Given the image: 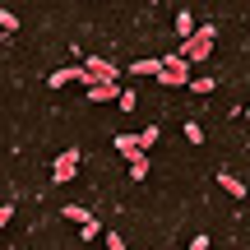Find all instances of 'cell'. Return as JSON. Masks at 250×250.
Wrapping results in <instances>:
<instances>
[{
    "label": "cell",
    "mask_w": 250,
    "mask_h": 250,
    "mask_svg": "<svg viewBox=\"0 0 250 250\" xmlns=\"http://www.w3.org/2000/svg\"><path fill=\"white\" fill-rule=\"evenodd\" d=\"M125 70H130L134 79H158V74H162V61H134V65H125Z\"/></svg>",
    "instance_id": "cell-6"
},
{
    "label": "cell",
    "mask_w": 250,
    "mask_h": 250,
    "mask_svg": "<svg viewBox=\"0 0 250 250\" xmlns=\"http://www.w3.org/2000/svg\"><path fill=\"white\" fill-rule=\"evenodd\" d=\"M121 83H93V88H83V102H121Z\"/></svg>",
    "instance_id": "cell-5"
},
{
    "label": "cell",
    "mask_w": 250,
    "mask_h": 250,
    "mask_svg": "<svg viewBox=\"0 0 250 250\" xmlns=\"http://www.w3.org/2000/svg\"><path fill=\"white\" fill-rule=\"evenodd\" d=\"M181 56H186L190 65H204L208 56H213V42H204V37H190V42H181Z\"/></svg>",
    "instance_id": "cell-4"
},
{
    "label": "cell",
    "mask_w": 250,
    "mask_h": 250,
    "mask_svg": "<svg viewBox=\"0 0 250 250\" xmlns=\"http://www.w3.org/2000/svg\"><path fill=\"white\" fill-rule=\"evenodd\" d=\"M134 107H139V98H134V93L125 88V93H121V111H134Z\"/></svg>",
    "instance_id": "cell-17"
},
{
    "label": "cell",
    "mask_w": 250,
    "mask_h": 250,
    "mask_svg": "<svg viewBox=\"0 0 250 250\" xmlns=\"http://www.w3.org/2000/svg\"><path fill=\"white\" fill-rule=\"evenodd\" d=\"M107 250H125V241H121L116 232H107Z\"/></svg>",
    "instance_id": "cell-18"
},
{
    "label": "cell",
    "mask_w": 250,
    "mask_h": 250,
    "mask_svg": "<svg viewBox=\"0 0 250 250\" xmlns=\"http://www.w3.org/2000/svg\"><path fill=\"white\" fill-rule=\"evenodd\" d=\"M0 28H5V33H14V28H19V19H14V9H0Z\"/></svg>",
    "instance_id": "cell-14"
},
{
    "label": "cell",
    "mask_w": 250,
    "mask_h": 250,
    "mask_svg": "<svg viewBox=\"0 0 250 250\" xmlns=\"http://www.w3.org/2000/svg\"><path fill=\"white\" fill-rule=\"evenodd\" d=\"M116 148L125 158H134V153H139V134H116Z\"/></svg>",
    "instance_id": "cell-11"
},
{
    "label": "cell",
    "mask_w": 250,
    "mask_h": 250,
    "mask_svg": "<svg viewBox=\"0 0 250 250\" xmlns=\"http://www.w3.org/2000/svg\"><path fill=\"white\" fill-rule=\"evenodd\" d=\"M98 232H102V223H98V218H93V223H83V227H79V236H83V241H93V236H98Z\"/></svg>",
    "instance_id": "cell-15"
},
{
    "label": "cell",
    "mask_w": 250,
    "mask_h": 250,
    "mask_svg": "<svg viewBox=\"0 0 250 250\" xmlns=\"http://www.w3.org/2000/svg\"><path fill=\"white\" fill-rule=\"evenodd\" d=\"M65 223H74V227H83V223H93V213L83 204H65Z\"/></svg>",
    "instance_id": "cell-9"
},
{
    "label": "cell",
    "mask_w": 250,
    "mask_h": 250,
    "mask_svg": "<svg viewBox=\"0 0 250 250\" xmlns=\"http://www.w3.org/2000/svg\"><path fill=\"white\" fill-rule=\"evenodd\" d=\"M190 93H213V79H208V74H195V79H190Z\"/></svg>",
    "instance_id": "cell-13"
},
{
    "label": "cell",
    "mask_w": 250,
    "mask_h": 250,
    "mask_svg": "<svg viewBox=\"0 0 250 250\" xmlns=\"http://www.w3.org/2000/svg\"><path fill=\"white\" fill-rule=\"evenodd\" d=\"M83 65H88L93 83H121V70H116V65H111V61H102V56H88V61H83Z\"/></svg>",
    "instance_id": "cell-3"
},
{
    "label": "cell",
    "mask_w": 250,
    "mask_h": 250,
    "mask_svg": "<svg viewBox=\"0 0 250 250\" xmlns=\"http://www.w3.org/2000/svg\"><path fill=\"white\" fill-rule=\"evenodd\" d=\"M218 186H223V190H227L232 199H246V195H250V190H246V181H241V176H227V171L218 176Z\"/></svg>",
    "instance_id": "cell-7"
},
{
    "label": "cell",
    "mask_w": 250,
    "mask_h": 250,
    "mask_svg": "<svg viewBox=\"0 0 250 250\" xmlns=\"http://www.w3.org/2000/svg\"><path fill=\"white\" fill-rule=\"evenodd\" d=\"M186 139H190V144H204V130H199L195 121H186Z\"/></svg>",
    "instance_id": "cell-16"
},
{
    "label": "cell",
    "mask_w": 250,
    "mask_h": 250,
    "mask_svg": "<svg viewBox=\"0 0 250 250\" xmlns=\"http://www.w3.org/2000/svg\"><path fill=\"white\" fill-rule=\"evenodd\" d=\"M74 176H79V148H65L61 158L51 162V181H61V186H70Z\"/></svg>",
    "instance_id": "cell-2"
},
{
    "label": "cell",
    "mask_w": 250,
    "mask_h": 250,
    "mask_svg": "<svg viewBox=\"0 0 250 250\" xmlns=\"http://www.w3.org/2000/svg\"><path fill=\"white\" fill-rule=\"evenodd\" d=\"M246 121H250V107H246Z\"/></svg>",
    "instance_id": "cell-20"
},
{
    "label": "cell",
    "mask_w": 250,
    "mask_h": 250,
    "mask_svg": "<svg viewBox=\"0 0 250 250\" xmlns=\"http://www.w3.org/2000/svg\"><path fill=\"white\" fill-rule=\"evenodd\" d=\"M158 139H162V130H158V125H144V130H139V153H148Z\"/></svg>",
    "instance_id": "cell-10"
},
{
    "label": "cell",
    "mask_w": 250,
    "mask_h": 250,
    "mask_svg": "<svg viewBox=\"0 0 250 250\" xmlns=\"http://www.w3.org/2000/svg\"><path fill=\"white\" fill-rule=\"evenodd\" d=\"M144 176H148V158L134 153V158H130V181H144Z\"/></svg>",
    "instance_id": "cell-12"
},
{
    "label": "cell",
    "mask_w": 250,
    "mask_h": 250,
    "mask_svg": "<svg viewBox=\"0 0 250 250\" xmlns=\"http://www.w3.org/2000/svg\"><path fill=\"white\" fill-rule=\"evenodd\" d=\"M186 250H208V236H195V241H190Z\"/></svg>",
    "instance_id": "cell-19"
},
{
    "label": "cell",
    "mask_w": 250,
    "mask_h": 250,
    "mask_svg": "<svg viewBox=\"0 0 250 250\" xmlns=\"http://www.w3.org/2000/svg\"><path fill=\"white\" fill-rule=\"evenodd\" d=\"M190 79H195V74H190V61H186L181 51L162 56V74H158L162 88H190Z\"/></svg>",
    "instance_id": "cell-1"
},
{
    "label": "cell",
    "mask_w": 250,
    "mask_h": 250,
    "mask_svg": "<svg viewBox=\"0 0 250 250\" xmlns=\"http://www.w3.org/2000/svg\"><path fill=\"white\" fill-rule=\"evenodd\" d=\"M176 37H181V42L195 37V19H190V9H176Z\"/></svg>",
    "instance_id": "cell-8"
}]
</instances>
